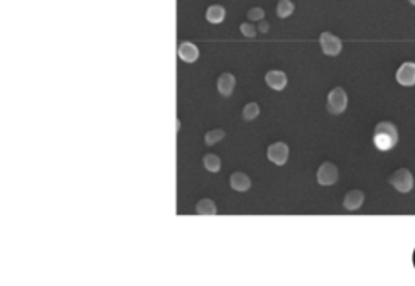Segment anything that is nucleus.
Returning <instances> with one entry per match:
<instances>
[{
  "mask_svg": "<svg viewBox=\"0 0 415 286\" xmlns=\"http://www.w3.org/2000/svg\"><path fill=\"white\" fill-rule=\"evenodd\" d=\"M399 143V133L394 123L391 121H380L373 131V144L380 150H391Z\"/></svg>",
  "mask_w": 415,
  "mask_h": 286,
  "instance_id": "1",
  "label": "nucleus"
},
{
  "mask_svg": "<svg viewBox=\"0 0 415 286\" xmlns=\"http://www.w3.org/2000/svg\"><path fill=\"white\" fill-rule=\"evenodd\" d=\"M347 92L342 87H334L329 94H328V104L326 109L331 115H341L344 113L347 109Z\"/></svg>",
  "mask_w": 415,
  "mask_h": 286,
  "instance_id": "2",
  "label": "nucleus"
},
{
  "mask_svg": "<svg viewBox=\"0 0 415 286\" xmlns=\"http://www.w3.org/2000/svg\"><path fill=\"white\" fill-rule=\"evenodd\" d=\"M389 183L398 189L399 192H409L414 188V176L407 168H399L398 172L391 175Z\"/></svg>",
  "mask_w": 415,
  "mask_h": 286,
  "instance_id": "3",
  "label": "nucleus"
},
{
  "mask_svg": "<svg viewBox=\"0 0 415 286\" xmlns=\"http://www.w3.org/2000/svg\"><path fill=\"white\" fill-rule=\"evenodd\" d=\"M320 46H321V50L326 53V55H331V57H336L339 55L341 50H342V41L337 36L331 32H321L320 36Z\"/></svg>",
  "mask_w": 415,
  "mask_h": 286,
  "instance_id": "4",
  "label": "nucleus"
},
{
  "mask_svg": "<svg viewBox=\"0 0 415 286\" xmlns=\"http://www.w3.org/2000/svg\"><path fill=\"white\" fill-rule=\"evenodd\" d=\"M337 176H339V173H337L336 165L331 162L321 163V167L318 168L316 173V179L321 186H331V184H334L337 181Z\"/></svg>",
  "mask_w": 415,
  "mask_h": 286,
  "instance_id": "5",
  "label": "nucleus"
},
{
  "mask_svg": "<svg viewBox=\"0 0 415 286\" xmlns=\"http://www.w3.org/2000/svg\"><path fill=\"white\" fill-rule=\"evenodd\" d=\"M268 159L276 165H284L289 159V145L282 141L271 144L268 147Z\"/></svg>",
  "mask_w": 415,
  "mask_h": 286,
  "instance_id": "6",
  "label": "nucleus"
},
{
  "mask_svg": "<svg viewBox=\"0 0 415 286\" xmlns=\"http://www.w3.org/2000/svg\"><path fill=\"white\" fill-rule=\"evenodd\" d=\"M396 81L400 86H414L415 84V63L405 62L396 71Z\"/></svg>",
  "mask_w": 415,
  "mask_h": 286,
  "instance_id": "7",
  "label": "nucleus"
},
{
  "mask_svg": "<svg viewBox=\"0 0 415 286\" xmlns=\"http://www.w3.org/2000/svg\"><path fill=\"white\" fill-rule=\"evenodd\" d=\"M177 53H178V58H180L182 62H185V63L196 62L198 57H200V50H198V47L193 42H188V41L182 42L180 46H178Z\"/></svg>",
  "mask_w": 415,
  "mask_h": 286,
  "instance_id": "8",
  "label": "nucleus"
},
{
  "mask_svg": "<svg viewBox=\"0 0 415 286\" xmlns=\"http://www.w3.org/2000/svg\"><path fill=\"white\" fill-rule=\"evenodd\" d=\"M264 81H266V84L271 87V89L274 91H282L284 87L287 86V76L284 71H279V70H271L266 73V76H264Z\"/></svg>",
  "mask_w": 415,
  "mask_h": 286,
  "instance_id": "9",
  "label": "nucleus"
},
{
  "mask_svg": "<svg viewBox=\"0 0 415 286\" xmlns=\"http://www.w3.org/2000/svg\"><path fill=\"white\" fill-rule=\"evenodd\" d=\"M230 186L239 192L248 191L250 186H252V179L248 178V175H245L242 172H235L230 175Z\"/></svg>",
  "mask_w": 415,
  "mask_h": 286,
  "instance_id": "10",
  "label": "nucleus"
},
{
  "mask_svg": "<svg viewBox=\"0 0 415 286\" xmlns=\"http://www.w3.org/2000/svg\"><path fill=\"white\" fill-rule=\"evenodd\" d=\"M234 87H235V78L234 75L230 73H223L218 79V91L221 95L224 97H229L230 94L234 92Z\"/></svg>",
  "mask_w": 415,
  "mask_h": 286,
  "instance_id": "11",
  "label": "nucleus"
},
{
  "mask_svg": "<svg viewBox=\"0 0 415 286\" xmlns=\"http://www.w3.org/2000/svg\"><path fill=\"white\" fill-rule=\"evenodd\" d=\"M363 204V192L359 191V189H354V191H349L344 197V207L347 210H357V208L362 207Z\"/></svg>",
  "mask_w": 415,
  "mask_h": 286,
  "instance_id": "12",
  "label": "nucleus"
},
{
  "mask_svg": "<svg viewBox=\"0 0 415 286\" xmlns=\"http://www.w3.org/2000/svg\"><path fill=\"white\" fill-rule=\"evenodd\" d=\"M225 18V8L223 5H211L206 10V19L213 24H219L223 23Z\"/></svg>",
  "mask_w": 415,
  "mask_h": 286,
  "instance_id": "13",
  "label": "nucleus"
},
{
  "mask_svg": "<svg viewBox=\"0 0 415 286\" xmlns=\"http://www.w3.org/2000/svg\"><path fill=\"white\" fill-rule=\"evenodd\" d=\"M216 212H218V208L211 199H201L196 204V213H200V215H216Z\"/></svg>",
  "mask_w": 415,
  "mask_h": 286,
  "instance_id": "14",
  "label": "nucleus"
},
{
  "mask_svg": "<svg viewBox=\"0 0 415 286\" xmlns=\"http://www.w3.org/2000/svg\"><path fill=\"white\" fill-rule=\"evenodd\" d=\"M203 165H205V168L208 172L218 173L221 170V159L214 154H206L205 157H203Z\"/></svg>",
  "mask_w": 415,
  "mask_h": 286,
  "instance_id": "15",
  "label": "nucleus"
},
{
  "mask_svg": "<svg viewBox=\"0 0 415 286\" xmlns=\"http://www.w3.org/2000/svg\"><path fill=\"white\" fill-rule=\"evenodd\" d=\"M295 10V5H294L291 0H279L277 2V7H276V13L279 18H287L291 16Z\"/></svg>",
  "mask_w": 415,
  "mask_h": 286,
  "instance_id": "16",
  "label": "nucleus"
},
{
  "mask_svg": "<svg viewBox=\"0 0 415 286\" xmlns=\"http://www.w3.org/2000/svg\"><path fill=\"white\" fill-rule=\"evenodd\" d=\"M224 136H225L224 129H211L205 134V143L208 145H214V144H218L219 141H223Z\"/></svg>",
  "mask_w": 415,
  "mask_h": 286,
  "instance_id": "17",
  "label": "nucleus"
},
{
  "mask_svg": "<svg viewBox=\"0 0 415 286\" xmlns=\"http://www.w3.org/2000/svg\"><path fill=\"white\" fill-rule=\"evenodd\" d=\"M242 115L247 121H252V120L257 118V116L259 115V107H258L257 102H248V104L243 107Z\"/></svg>",
  "mask_w": 415,
  "mask_h": 286,
  "instance_id": "18",
  "label": "nucleus"
},
{
  "mask_svg": "<svg viewBox=\"0 0 415 286\" xmlns=\"http://www.w3.org/2000/svg\"><path fill=\"white\" fill-rule=\"evenodd\" d=\"M247 16L250 21H261V19L264 18V10L261 7H255V8H250Z\"/></svg>",
  "mask_w": 415,
  "mask_h": 286,
  "instance_id": "19",
  "label": "nucleus"
},
{
  "mask_svg": "<svg viewBox=\"0 0 415 286\" xmlns=\"http://www.w3.org/2000/svg\"><path fill=\"white\" fill-rule=\"evenodd\" d=\"M240 32H242L245 37H255L257 28H255L252 23H242L240 24Z\"/></svg>",
  "mask_w": 415,
  "mask_h": 286,
  "instance_id": "20",
  "label": "nucleus"
},
{
  "mask_svg": "<svg viewBox=\"0 0 415 286\" xmlns=\"http://www.w3.org/2000/svg\"><path fill=\"white\" fill-rule=\"evenodd\" d=\"M268 29H269V23L264 21V19H261L259 24H258V31L259 32H268Z\"/></svg>",
  "mask_w": 415,
  "mask_h": 286,
  "instance_id": "21",
  "label": "nucleus"
},
{
  "mask_svg": "<svg viewBox=\"0 0 415 286\" xmlns=\"http://www.w3.org/2000/svg\"><path fill=\"white\" fill-rule=\"evenodd\" d=\"M409 2L412 3V5H415V0H409Z\"/></svg>",
  "mask_w": 415,
  "mask_h": 286,
  "instance_id": "22",
  "label": "nucleus"
}]
</instances>
